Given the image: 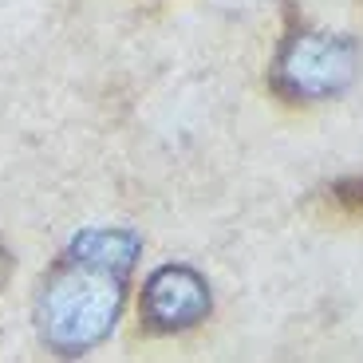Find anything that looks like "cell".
<instances>
[{
  "label": "cell",
  "mask_w": 363,
  "mask_h": 363,
  "mask_svg": "<svg viewBox=\"0 0 363 363\" xmlns=\"http://www.w3.org/2000/svg\"><path fill=\"white\" fill-rule=\"evenodd\" d=\"M143 241L130 229H83L52 264L36 296L40 340L60 355H83L115 332L127 277Z\"/></svg>",
  "instance_id": "6da1fadb"
},
{
  "label": "cell",
  "mask_w": 363,
  "mask_h": 363,
  "mask_svg": "<svg viewBox=\"0 0 363 363\" xmlns=\"http://www.w3.org/2000/svg\"><path fill=\"white\" fill-rule=\"evenodd\" d=\"M359 52L344 36L292 32L277 52L272 87L289 99H332L355 79Z\"/></svg>",
  "instance_id": "7a4b0ae2"
},
{
  "label": "cell",
  "mask_w": 363,
  "mask_h": 363,
  "mask_svg": "<svg viewBox=\"0 0 363 363\" xmlns=\"http://www.w3.org/2000/svg\"><path fill=\"white\" fill-rule=\"evenodd\" d=\"M138 312H143L146 328H155V332H182V328H194L206 320L209 289L186 264H162L158 272H150Z\"/></svg>",
  "instance_id": "3957f363"
},
{
  "label": "cell",
  "mask_w": 363,
  "mask_h": 363,
  "mask_svg": "<svg viewBox=\"0 0 363 363\" xmlns=\"http://www.w3.org/2000/svg\"><path fill=\"white\" fill-rule=\"evenodd\" d=\"M332 206H340L344 213H363V178L340 182L336 190H332Z\"/></svg>",
  "instance_id": "277c9868"
},
{
  "label": "cell",
  "mask_w": 363,
  "mask_h": 363,
  "mask_svg": "<svg viewBox=\"0 0 363 363\" xmlns=\"http://www.w3.org/2000/svg\"><path fill=\"white\" fill-rule=\"evenodd\" d=\"M9 272H12V257H9V249L0 245V284L9 281Z\"/></svg>",
  "instance_id": "5b68a950"
}]
</instances>
